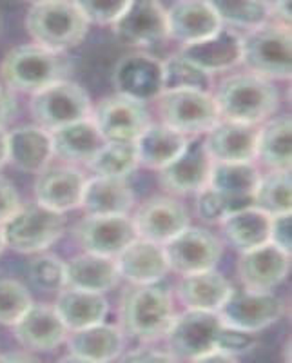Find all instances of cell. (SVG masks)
<instances>
[{"label":"cell","instance_id":"816d5d0a","mask_svg":"<svg viewBox=\"0 0 292 363\" xmlns=\"http://www.w3.org/2000/svg\"><path fill=\"white\" fill-rule=\"evenodd\" d=\"M0 359H22V362H28V359H35V358L29 354H8V356H0Z\"/></svg>","mask_w":292,"mask_h":363},{"label":"cell","instance_id":"e0dca14e","mask_svg":"<svg viewBox=\"0 0 292 363\" xmlns=\"http://www.w3.org/2000/svg\"><path fill=\"white\" fill-rule=\"evenodd\" d=\"M86 177L74 165H45L38 171L35 196L40 206L57 213L77 209L82 202Z\"/></svg>","mask_w":292,"mask_h":363},{"label":"cell","instance_id":"8fae6325","mask_svg":"<svg viewBox=\"0 0 292 363\" xmlns=\"http://www.w3.org/2000/svg\"><path fill=\"white\" fill-rule=\"evenodd\" d=\"M169 271L178 274L209 271L218 265L223 255L222 242L207 229L187 225L164 245Z\"/></svg>","mask_w":292,"mask_h":363},{"label":"cell","instance_id":"5b68a950","mask_svg":"<svg viewBox=\"0 0 292 363\" xmlns=\"http://www.w3.org/2000/svg\"><path fill=\"white\" fill-rule=\"evenodd\" d=\"M242 64L264 79H291V29L272 21L249 29L242 37Z\"/></svg>","mask_w":292,"mask_h":363},{"label":"cell","instance_id":"ac0fdd59","mask_svg":"<svg viewBox=\"0 0 292 363\" xmlns=\"http://www.w3.org/2000/svg\"><path fill=\"white\" fill-rule=\"evenodd\" d=\"M291 269V255L271 242L259 247L243 251L238 262V277L249 291H272L287 278Z\"/></svg>","mask_w":292,"mask_h":363},{"label":"cell","instance_id":"8992f818","mask_svg":"<svg viewBox=\"0 0 292 363\" xmlns=\"http://www.w3.org/2000/svg\"><path fill=\"white\" fill-rule=\"evenodd\" d=\"M6 245L18 252H38L51 247L66 231L62 213L40 206L18 207L0 223Z\"/></svg>","mask_w":292,"mask_h":363},{"label":"cell","instance_id":"f35d334b","mask_svg":"<svg viewBox=\"0 0 292 363\" xmlns=\"http://www.w3.org/2000/svg\"><path fill=\"white\" fill-rule=\"evenodd\" d=\"M210 74L194 66L180 53L164 62V91L200 89L209 91Z\"/></svg>","mask_w":292,"mask_h":363},{"label":"cell","instance_id":"74e56055","mask_svg":"<svg viewBox=\"0 0 292 363\" xmlns=\"http://www.w3.org/2000/svg\"><path fill=\"white\" fill-rule=\"evenodd\" d=\"M222 24L254 29L271 18L269 0H207Z\"/></svg>","mask_w":292,"mask_h":363},{"label":"cell","instance_id":"bcb514c9","mask_svg":"<svg viewBox=\"0 0 292 363\" xmlns=\"http://www.w3.org/2000/svg\"><path fill=\"white\" fill-rule=\"evenodd\" d=\"M18 207H21V199L15 187L8 180L0 178V223L6 222Z\"/></svg>","mask_w":292,"mask_h":363},{"label":"cell","instance_id":"ba28073f","mask_svg":"<svg viewBox=\"0 0 292 363\" xmlns=\"http://www.w3.org/2000/svg\"><path fill=\"white\" fill-rule=\"evenodd\" d=\"M31 115L42 129L51 133L77 120L89 118L91 99L79 84L60 80L33 93Z\"/></svg>","mask_w":292,"mask_h":363},{"label":"cell","instance_id":"7bdbcfd3","mask_svg":"<svg viewBox=\"0 0 292 363\" xmlns=\"http://www.w3.org/2000/svg\"><path fill=\"white\" fill-rule=\"evenodd\" d=\"M196 211L198 216L207 223H222L227 215L232 213L230 203L223 199L218 191H214L213 187H203L202 191H198L196 200Z\"/></svg>","mask_w":292,"mask_h":363},{"label":"cell","instance_id":"ffe728a7","mask_svg":"<svg viewBox=\"0 0 292 363\" xmlns=\"http://www.w3.org/2000/svg\"><path fill=\"white\" fill-rule=\"evenodd\" d=\"M180 55L209 74L227 71L242 64V37L222 26L210 37L181 45Z\"/></svg>","mask_w":292,"mask_h":363},{"label":"cell","instance_id":"44dd1931","mask_svg":"<svg viewBox=\"0 0 292 363\" xmlns=\"http://www.w3.org/2000/svg\"><path fill=\"white\" fill-rule=\"evenodd\" d=\"M258 128L218 120L207 131L206 151L213 162H252L256 158Z\"/></svg>","mask_w":292,"mask_h":363},{"label":"cell","instance_id":"277c9868","mask_svg":"<svg viewBox=\"0 0 292 363\" xmlns=\"http://www.w3.org/2000/svg\"><path fill=\"white\" fill-rule=\"evenodd\" d=\"M26 28L38 45L64 53L86 38L89 22L73 0H44L31 6Z\"/></svg>","mask_w":292,"mask_h":363},{"label":"cell","instance_id":"c3c4849f","mask_svg":"<svg viewBox=\"0 0 292 363\" xmlns=\"http://www.w3.org/2000/svg\"><path fill=\"white\" fill-rule=\"evenodd\" d=\"M269 13H271V18H269V21L291 29V0H271V2H269Z\"/></svg>","mask_w":292,"mask_h":363},{"label":"cell","instance_id":"681fc988","mask_svg":"<svg viewBox=\"0 0 292 363\" xmlns=\"http://www.w3.org/2000/svg\"><path fill=\"white\" fill-rule=\"evenodd\" d=\"M17 111V102L13 99L11 91L8 87L0 86V128H4L9 120L15 116Z\"/></svg>","mask_w":292,"mask_h":363},{"label":"cell","instance_id":"f1b7e54d","mask_svg":"<svg viewBox=\"0 0 292 363\" xmlns=\"http://www.w3.org/2000/svg\"><path fill=\"white\" fill-rule=\"evenodd\" d=\"M53 157L50 131L40 125H26L8 135V162L26 173H38Z\"/></svg>","mask_w":292,"mask_h":363},{"label":"cell","instance_id":"9c48e42d","mask_svg":"<svg viewBox=\"0 0 292 363\" xmlns=\"http://www.w3.org/2000/svg\"><path fill=\"white\" fill-rule=\"evenodd\" d=\"M222 320L213 311L187 309L181 316L174 318L165 340L167 351L174 359L200 362L203 354L214 349Z\"/></svg>","mask_w":292,"mask_h":363},{"label":"cell","instance_id":"cb8c5ba5","mask_svg":"<svg viewBox=\"0 0 292 363\" xmlns=\"http://www.w3.org/2000/svg\"><path fill=\"white\" fill-rule=\"evenodd\" d=\"M17 340L31 352H50L66 340L67 327L55 307L31 306L15 323Z\"/></svg>","mask_w":292,"mask_h":363},{"label":"cell","instance_id":"d4e9b609","mask_svg":"<svg viewBox=\"0 0 292 363\" xmlns=\"http://www.w3.org/2000/svg\"><path fill=\"white\" fill-rule=\"evenodd\" d=\"M222 26L207 0H178L167 9L169 37L181 42V45L210 37Z\"/></svg>","mask_w":292,"mask_h":363},{"label":"cell","instance_id":"52a82bcc","mask_svg":"<svg viewBox=\"0 0 292 363\" xmlns=\"http://www.w3.org/2000/svg\"><path fill=\"white\" fill-rule=\"evenodd\" d=\"M157 100L162 124L186 136L207 133L220 120L218 108L209 91H162Z\"/></svg>","mask_w":292,"mask_h":363},{"label":"cell","instance_id":"7a4b0ae2","mask_svg":"<svg viewBox=\"0 0 292 363\" xmlns=\"http://www.w3.org/2000/svg\"><path fill=\"white\" fill-rule=\"evenodd\" d=\"M174 320L173 301L157 284L135 285L120 301V323L125 335L140 342L165 338Z\"/></svg>","mask_w":292,"mask_h":363},{"label":"cell","instance_id":"d6986e66","mask_svg":"<svg viewBox=\"0 0 292 363\" xmlns=\"http://www.w3.org/2000/svg\"><path fill=\"white\" fill-rule=\"evenodd\" d=\"M210 160L202 140H189L186 149L160 169V184L173 194L198 193L209 184Z\"/></svg>","mask_w":292,"mask_h":363},{"label":"cell","instance_id":"83f0119b","mask_svg":"<svg viewBox=\"0 0 292 363\" xmlns=\"http://www.w3.org/2000/svg\"><path fill=\"white\" fill-rule=\"evenodd\" d=\"M230 291L232 285L229 284V280L214 269L181 274V280L176 287L178 298L187 309L213 311V313H218Z\"/></svg>","mask_w":292,"mask_h":363},{"label":"cell","instance_id":"b9f144b4","mask_svg":"<svg viewBox=\"0 0 292 363\" xmlns=\"http://www.w3.org/2000/svg\"><path fill=\"white\" fill-rule=\"evenodd\" d=\"M89 24L113 26L125 13L131 0H73Z\"/></svg>","mask_w":292,"mask_h":363},{"label":"cell","instance_id":"8d00e7d4","mask_svg":"<svg viewBox=\"0 0 292 363\" xmlns=\"http://www.w3.org/2000/svg\"><path fill=\"white\" fill-rule=\"evenodd\" d=\"M292 184L291 171H269L259 177L254 191V207L267 213L269 216L291 213Z\"/></svg>","mask_w":292,"mask_h":363},{"label":"cell","instance_id":"ee69618b","mask_svg":"<svg viewBox=\"0 0 292 363\" xmlns=\"http://www.w3.org/2000/svg\"><path fill=\"white\" fill-rule=\"evenodd\" d=\"M256 340L252 333H245V330L235 329V327L223 325L220 327L218 335H216V349L223 351L225 354L238 358L242 354H247L254 349Z\"/></svg>","mask_w":292,"mask_h":363},{"label":"cell","instance_id":"4fadbf2b","mask_svg":"<svg viewBox=\"0 0 292 363\" xmlns=\"http://www.w3.org/2000/svg\"><path fill=\"white\" fill-rule=\"evenodd\" d=\"M73 236L86 252L116 258L136 238V229L128 215H87Z\"/></svg>","mask_w":292,"mask_h":363},{"label":"cell","instance_id":"484cf974","mask_svg":"<svg viewBox=\"0 0 292 363\" xmlns=\"http://www.w3.org/2000/svg\"><path fill=\"white\" fill-rule=\"evenodd\" d=\"M135 193L125 178L95 177L86 180L80 207L86 215H128Z\"/></svg>","mask_w":292,"mask_h":363},{"label":"cell","instance_id":"db71d44e","mask_svg":"<svg viewBox=\"0 0 292 363\" xmlns=\"http://www.w3.org/2000/svg\"><path fill=\"white\" fill-rule=\"evenodd\" d=\"M26 2H31V4H38V2H44V0H26Z\"/></svg>","mask_w":292,"mask_h":363},{"label":"cell","instance_id":"5bb4252c","mask_svg":"<svg viewBox=\"0 0 292 363\" xmlns=\"http://www.w3.org/2000/svg\"><path fill=\"white\" fill-rule=\"evenodd\" d=\"M189 211L173 196H152L136 211L135 223L136 236L165 245L171 238L189 225Z\"/></svg>","mask_w":292,"mask_h":363},{"label":"cell","instance_id":"f907efd6","mask_svg":"<svg viewBox=\"0 0 292 363\" xmlns=\"http://www.w3.org/2000/svg\"><path fill=\"white\" fill-rule=\"evenodd\" d=\"M8 162V135L0 128V167Z\"/></svg>","mask_w":292,"mask_h":363},{"label":"cell","instance_id":"9a60e30c","mask_svg":"<svg viewBox=\"0 0 292 363\" xmlns=\"http://www.w3.org/2000/svg\"><path fill=\"white\" fill-rule=\"evenodd\" d=\"M113 86L116 93L147 102L164 91V62L149 53L125 55L115 67Z\"/></svg>","mask_w":292,"mask_h":363},{"label":"cell","instance_id":"f5cc1de1","mask_svg":"<svg viewBox=\"0 0 292 363\" xmlns=\"http://www.w3.org/2000/svg\"><path fill=\"white\" fill-rule=\"evenodd\" d=\"M6 247V240H4V233H2V225H0V252L4 251Z\"/></svg>","mask_w":292,"mask_h":363},{"label":"cell","instance_id":"d6a6232c","mask_svg":"<svg viewBox=\"0 0 292 363\" xmlns=\"http://www.w3.org/2000/svg\"><path fill=\"white\" fill-rule=\"evenodd\" d=\"M53 155L69 162H89L103 145V136L93 118L77 120L50 133Z\"/></svg>","mask_w":292,"mask_h":363},{"label":"cell","instance_id":"f6af8a7d","mask_svg":"<svg viewBox=\"0 0 292 363\" xmlns=\"http://www.w3.org/2000/svg\"><path fill=\"white\" fill-rule=\"evenodd\" d=\"M291 213L271 216V231H269V242L281 249L283 252L291 255L292 236H291Z\"/></svg>","mask_w":292,"mask_h":363},{"label":"cell","instance_id":"60d3db41","mask_svg":"<svg viewBox=\"0 0 292 363\" xmlns=\"http://www.w3.org/2000/svg\"><path fill=\"white\" fill-rule=\"evenodd\" d=\"M33 306L24 285L15 280H0V323L15 325L22 314Z\"/></svg>","mask_w":292,"mask_h":363},{"label":"cell","instance_id":"4dcf8cb0","mask_svg":"<svg viewBox=\"0 0 292 363\" xmlns=\"http://www.w3.org/2000/svg\"><path fill=\"white\" fill-rule=\"evenodd\" d=\"M187 142L189 138L186 135L174 131L169 125L149 124L147 129L135 140L138 165L160 171L186 149Z\"/></svg>","mask_w":292,"mask_h":363},{"label":"cell","instance_id":"2e32d148","mask_svg":"<svg viewBox=\"0 0 292 363\" xmlns=\"http://www.w3.org/2000/svg\"><path fill=\"white\" fill-rule=\"evenodd\" d=\"M113 31L125 44L138 48L157 44L169 37L167 11L160 0H131L124 15L113 24Z\"/></svg>","mask_w":292,"mask_h":363},{"label":"cell","instance_id":"603a6c76","mask_svg":"<svg viewBox=\"0 0 292 363\" xmlns=\"http://www.w3.org/2000/svg\"><path fill=\"white\" fill-rule=\"evenodd\" d=\"M115 262L120 277L133 285L158 284L169 272L164 245L152 244L138 236L116 256Z\"/></svg>","mask_w":292,"mask_h":363},{"label":"cell","instance_id":"ab89813d","mask_svg":"<svg viewBox=\"0 0 292 363\" xmlns=\"http://www.w3.org/2000/svg\"><path fill=\"white\" fill-rule=\"evenodd\" d=\"M29 280L44 293H57L66 287V264L53 255L37 256L29 264Z\"/></svg>","mask_w":292,"mask_h":363},{"label":"cell","instance_id":"4316f807","mask_svg":"<svg viewBox=\"0 0 292 363\" xmlns=\"http://www.w3.org/2000/svg\"><path fill=\"white\" fill-rule=\"evenodd\" d=\"M69 359L77 362H109L118 358L124 351V338L116 327L96 323V325L84 327L73 330L67 342Z\"/></svg>","mask_w":292,"mask_h":363},{"label":"cell","instance_id":"7dc6e473","mask_svg":"<svg viewBox=\"0 0 292 363\" xmlns=\"http://www.w3.org/2000/svg\"><path fill=\"white\" fill-rule=\"evenodd\" d=\"M124 362H144V363H157V362H174L173 354L167 349H155V347H142L135 349L133 352L125 354Z\"/></svg>","mask_w":292,"mask_h":363},{"label":"cell","instance_id":"836d02e7","mask_svg":"<svg viewBox=\"0 0 292 363\" xmlns=\"http://www.w3.org/2000/svg\"><path fill=\"white\" fill-rule=\"evenodd\" d=\"M222 229L232 247L240 252L249 251L269 242L271 216L254 206L245 207L227 215L222 222Z\"/></svg>","mask_w":292,"mask_h":363},{"label":"cell","instance_id":"7402d4cb","mask_svg":"<svg viewBox=\"0 0 292 363\" xmlns=\"http://www.w3.org/2000/svg\"><path fill=\"white\" fill-rule=\"evenodd\" d=\"M259 171L252 162H213L209 184L230 203L232 213L254 206Z\"/></svg>","mask_w":292,"mask_h":363},{"label":"cell","instance_id":"7c38bea8","mask_svg":"<svg viewBox=\"0 0 292 363\" xmlns=\"http://www.w3.org/2000/svg\"><path fill=\"white\" fill-rule=\"evenodd\" d=\"M93 122L103 140L135 142L151 124V116L144 102L116 93L96 106Z\"/></svg>","mask_w":292,"mask_h":363},{"label":"cell","instance_id":"e575fe53","mask_svg":"<svg viewBox=\"0 0 292 363\" xmlns=\"http://www.w3.org/2000/svg\"><path fill=\"white\" fill-rule=\"evenodd\" d=\"M291 116H278L258 129L256 158L271 171H291Z\"/></svg>","mask_w":292,"mask_h":363},{"label":"cell","instance_id":"f546056e","mask_svg":"<svg viewBox=\"0 0 292 363\" xmlns=\"http://www.w3.org/2000/svg\"><path fill=\"white\" fill-rule=\"evenodd\" d=\"M120 280L115 258L84 252L66 264V287L107 293Z\"/></svg>","mask_w":292,"mask_h":363},{"label":"cell","instance_id":"3957f363","mask_svg":"<svg viewBox=\"0 0 292 363\" xmlns=\"http://www.w3.org/2000/svg\"><path fill=\"white\" fill-rule=\"evenodd\" d=\"M71 71L69 58L38 44L13 48L2 60L0 74L6 86L24 93H37L55 82L66 80Z\"/></svg>","mask_w":292,"mask_h":363},{"label":"cell","instance_id":"1f68e13d","mask_svg":"<svg viewBox=\"0 0 292 363\" xmlns=\"http://www.w3.org/2000/svg\"><path fill=\"white\" fill-rule=\"evenodd\" d=\"M107 300L102 293L64 287L58 291L55 311L67 330H79L84 327L102 323L107 316Z\"/></svg>","mask_w":292,"mask_h":363},{"label":"cell","instance_id":"d590c367","mask_svg":"<svg viewBox=\"0 0 292 363\" xmlns=\"http://www.w3.org/2000/svg\"><path fill=\"white\" fill-rule=\"evenodd\" d=\"M87 165L96 177L128 178L138 167L135 142L106 140Z\"/></svg>","mask_w":292,"mask_h":363},{"label":"cell","instance_id":"6da1fadb","mask_svg":"<svg viewBox=\"0 0 292 363\" xmlns=\"http://www.w3.org/2000/svg\"><path fill=\"white\" fill-rule=\"evenodd\" d=\"M214 102L220 120L258 125L278 109L280 93L269 79L256 73H242L220 84Z\"/></svg>","mask_w":292,"mask_h":363},{"label":"cell","instance_id":"30bf717a","mask_svg":"<svg viewBox=\"0 0 292 363\" xmlns=\"http://www.w3.org/2000/svg\"><path fill=\"white\" fill-rule=\"evenodd\" d=\"M283 301L274 296L272 291L258 293L243 287L242 291H230L218 309V316L223 325L245 333H258L278 322L283 316Z\"/></svg>","mask_w":292,"mask_h":363}]
</instances>
